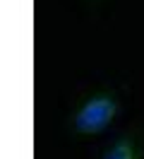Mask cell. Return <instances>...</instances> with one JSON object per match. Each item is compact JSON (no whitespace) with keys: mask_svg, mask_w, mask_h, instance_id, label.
Returning <instances> with one entry per match:
<instances>
[{"mask_svg":"<svg viewBox=\"0 0 144 159\" xmlns=\"http://www.w3.org/2000/svg\"><path fill=\"white\" fill-rule=\"evenodd\" d=\"M118 109L120 104L113 92H98L94 97H89L72 116V128L77 135H98L113 123Z\"/></svg>","mask_w":144,"mask_h":159,"instance_id":"1","label":"cell"},{"mask_svg":"<svg viewBox=\"0 0 144 159\" xmlns=\"http://www.w3.org/2000/svg\"><path fill=\"white\" fill-rule=\"evenodd\" d=\"M144 149L137 145V140L132 135H125L118 142H113L111 147L106 149L103 159H142Z\"/></svg>","mask_w":144,"mask_h":159,"instance_id":"2","label":"cell"}]
</instances>
